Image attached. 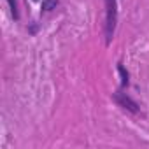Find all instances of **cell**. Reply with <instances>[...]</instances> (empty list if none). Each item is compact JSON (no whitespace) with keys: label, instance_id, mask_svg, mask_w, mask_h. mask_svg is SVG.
Listing matches in <instances>:
<instances>
[{"label":"cell","instance_id":"cell-1","mask_svg":"<svg viewBox=\"0 0 149 149\" xmlns=\"http://www.w3.org/2000/svg\"><path fill=\"white\" fill-rule=\"evenodd\" d=\"M116 25H118V2L116 0H105V44L109 46L114 39L116 33Z\"/></svg>","mask_w":149,"mask_h":149},{"label":"cell","instance_id":"cell-2","mask_svg":"<svg viewBox=\"0 0 149 149\" xmlns=\"http://www.w3.org/2000/svg\"><path fill=\"white\" fill-rule=\"evenodd\" d=\"M112 100H114L121 109H125V111H128V112H132V114H139V111H140L139 104H137L133 98H130L126 93H121V91L112 93Z\"/></svg>","mask_w":149,"mask_h":149},{"label":"cell","instance_id":"cell-3","mask_svg":"<svg viewBox=\"0 0 149 149\" xmlns=\"http://www.w3.org/2000/svg\"><path fill=\"white\" fill-rule=\"evenodd\" d=\"M118 70H119V74H121V84H123V88H125V86H128V84H130L128 72L125 70V67H123L121 63H118Z\"/></svg>","mask_w":149,"mask_h":149},{"label":"cell","instance_id":"cell-4","mask_svg":"<svg viewBox=\"0 0 149 149\" xmlns=\"http://www.w3.org/2000/svg\"><path fill=\"white\" fill-rule=\"evenodd\" d=\"M56 6H58V0H44V2H42V11L49 13V11L56 9Z\"/></svg>","mask_w":149,"mask_h":149},{"label":"cell","instance_id":"cell-5","mask_svg":"<svg viewBox=\"0 0 149 149\" xmlns=\"http://www.w3.org/2000/svg\"><path fill=\"white\" fill-rule=\"evenodd\" d=\"M7 4L11 7V14L14 19H19V13H18V4H16V0H7Z\"/></svg>","mask_w":149,"mask_h":149}]
</instances>
